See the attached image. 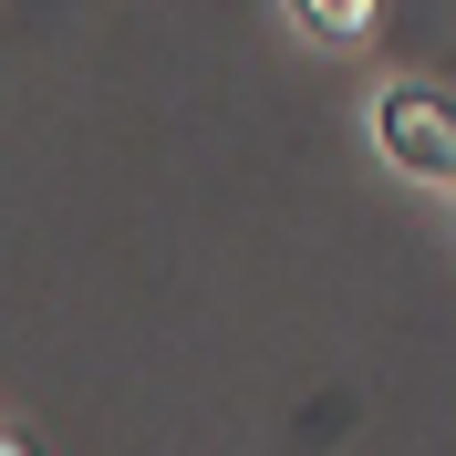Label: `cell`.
<instances>
[{
    "label": "cell",
    "instance_id": "6da1fadb",
    "mask_svg": "<svg viewBox=\"0 0 456 456\" xmlns=\"http://www.w3.org/2000/svg\"><path fill=\"white\" fill-rule=\"evenodd\" d=\"M363 135H373V156H384L395 176H415V187H436V198L456 187V104L426 84V73H395V84H373Z\"/></svg>",
    "mask_w": 456,
    "mask_h": 456
},
{
    "label": "cell",
    "instance_id": "7a4b0ae2",
    "mask_svg": "<svg viewBox=\"0 0 456 456\" xmlns=\"http://www.w3.org/2000/svg\"><path fill=\"white\" fill-rule=\"evenodd\" d=\"M290 21L312 31L322 53H353V42H373V31H384V11H373V0H312V11H290Z\"/></svg>",
    "mask_w": 456,
    "mask_h": 456
},
{
    "label": "cell",
    "instance_id": "3957f363",
    "mask_svg": "<svg viewBox=\"0 0 456 456\" xmlns=\"http://www.w3.org/2000/svg\"><path fill=\"white\" fill-rule=\"evenodd\" d=\"M0 456H42V446H31V436H11V426H0Z\"/></svg>",
    "mask_w": 456,
    "mask_h": 456
}]
</instances>
